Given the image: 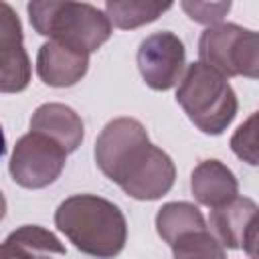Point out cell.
<instances>
[{"label":"cell","instance_id":"obj_9","mask_svg":"<svg viewBox=\"0 0 259 259\" xmlns=\"http://www.w3.org/2000/svg\"><path fill=\"white\" fill-rule=\"evenodd\" d=\"M89 67V55L59 45L55 40L45 42L38 49L36 73L42 83L51 87H71L79 83Z\"/></svg>","mask_w":259,"mask_h":259},{"label":"cell","instance_id":"obj_20","mask_svg":"<svg viewBox=\"0 0 259 259\" xmlns=\"http://www.w3.org/2000/svg\"><path fill=\"white\" fill-rule=\"evenodd\" d=\"M4 214H6V198H4V194L0 192V221L4 219Z\"/></svg>","mask_w":259,"mask_h":259},{"label":"cell","instance_id":"obj_4","mask_svg":"<svg viewBox=\"0 0 259 259\" xmlns=\"http://www.w3.org/2000/svg\"><path fill=\"white\" fill-rule=\"evenodd\" d=\"M176 101L188 119L208 136L223 134L235 119L239 107L229 81L200 61L186 67L176 89Z\"/></svg>","mask_w":259,"mask_h":259},{"label":"cell","instance_id":"obj_17","mask_svg":"<svg viewBox=\"0 0 259 259\" xmlns=\"http://www.w3.org/2000/svg\"><path fill=\"white\" fill-rule=\"evenodd\" d=\"M22 24L14 8L0 2V51L22 47Z\"/></svg>","mask_w":259,"mask_h":259},{"label":"cell","instance_id":"obj_15","mask_svg":"<svg viewBox=\"0 0 259 259\" xmlns=\"http://www.w3.org/2000/svg\"><path fill=\"white\" fill-rule=\"evenodd\" d=\"M174 259H227L223 245L210 235L208 229L190 231L178 237L172 245Z\"/></svg>","mask_w":259,"mask_h":259},{"label":"cell","instance_id":"obj_19","mask_svg":"<svg viewBox=\"0 0 259 259\" xmlns=\"http://www.w3.org/2000/svg\"><path fill=\"white\" fill-rule=\"evenodd\" d=\"M0 259H28V257L22 253V249L12 239L6 237V241L0 245Z\"/></svg>","mask_w":259,"mask_h":259},{"label":"cell","instance_id":"obj_11","mask_svg":"<svg viewBox=\"0 0 259 259\" xmlns=\"http://www.w3.org/2000/svg\"><path fill=\"white\" fill-rule=\"evenodd\" d=\"M190 190L202 206L219 208L239 196V182L223 162L204 160L192 170Z\"/></svg>","mask_w":259,"mask_h":259},{"label":"cell","instance_id":"obj_14","mask_svg":"<svg viewBox=\"0 0 259 259\" xmlns=\"http://www.w3.org/2000/svg\"><path fill=\"white\" fill-rule=\"evenodd\" d=\"M30 59L24 47L0 51V91L18 93L24 91L30 83Z\"/></svg>","mask_w":259,"mask_h":259},{"label":"cell","instance_id":"obj_7","mask_svg":"<svg viewBox=\"0 0 259 259\" xmlns=\"http://www.w3.org/2000/svg\"><path fill=\"white\" fill-rule=\"evenodd\" d=\"M184 57L186 53L182 40L174 32L162 30L140 42L136 59L146 85L156 91H168L182 77Z\"/></svg>","mask_w":259,"mask_h":259},{"label":"cell","instance_id":"obj_13","mask_svg":"<svg viewBox=\"0 0 259 259\" xmlns=\"http://www.w3.org/2000/svg\"><path fill=\"white\" fill-rule=\"evenodd\" d=\"M170 2H154V0H109L105 2V16L109 24L132 30L142 24L154 22L166 10H170Z\"/></svg>","mask_w":259,"mask_h":259},{"label":"cell","instance_id":"obj_5","mask_svg":"<svg viewBox=\"0 0 259 259\" xmlns=\"http://www.w3.org/2000/svg\"><path fill=\"white\" fill-rule=\"evenodd\" d=\"M200 63L227 77L259 75V38L257 32L239 24L223 22L208 26L198 40Z\"/></svg>","mask_w":259,"mask_h":259},{"label":"cell","instance_id":"obj_6","mask_svg":"<svg viewBox=\"0 0 259 259\" xmlns=\"http://www.w3.org/2000/svg\"><path fill=\"white\" fill-rule=\"evenodd\" d=\"M67 162V152L51 138L28 132L24 134L10 156V176L22 188H45L53 184Z\"/></svg>","mask_w":259,"mask_h":259},{"label":"cell","instance_id":"obj_10","mask_svg":"<svg viewBox=\"0 0 259 259\" xmlns=\"http://www.w3.org/2000/svg\"><path fill=\"white\" fill-rule=\"evenodd\" d=\"M30 132L51 138L67 154L75 152L85 136L83 121L77 111L63 103H42L36 107L30 119Z\"/></svg>","mask_w":259,"mask_h":259},{"label":"cell","instance_id":"obj_21","mask_svg":"<svg viewBox=\"0 0 259 259\" xmlns=\"http://www.w3.org/2000/svg\"><path fill=\"white\" fill-rule=\"evenodd\" d=\"M6 152V140H4V132H2V125H0V156H4Z\"/></svg>","mask_w":259,"mask_h":259},{"label":"cell","instance_id":"obj_8","mask_svg":"<svg viewBox=\"0 0 259 259\" xmlns=\"http://www.w3.org/2000/svg\"><path fill=\"white\" fill-rule=\"evenodd\" d=\"M210 229L214 239L227 249H245L257 257V204L247 196H237L231 202L212 208Z\"/></svg>","mask_w":259,"mask_h":259},{"label":"cell","instance_id":"obj_3","mask_svg":"<svg viewBox=\"0 0 259 259\" xmlns=\"http://www.w3.org/2000/svg\"><path fill=\"white\" fill-rule=\"evenodd\" d=\"M26 10L40 36L85 55L97 51L111 36L105 12L87 2H30Z\"/></svg>","mask_w":259,"mask_h":259},{"label":"cell","instance_id":"obj_1","mask_svg":"<svg viewBox=\"0 0 259 259\" xmlns=\"http://www.w3.org/2000/svg\"><path fill=\"white\" fill-rule=\"evenodd\" d=\"M99 170L136 200H158L176 178L172 158L150 144L146 127L134 117L109 121L95 140Z\"/></svg>","mask_w":259,"mask_h":259},{"label":"cell","instance_id":"obj_12","mask_svg":"<svg viewBox=\"0 0 259 259\" xmlns=\"http://www.w3.org/2000/svg\"><path fill=\"white\" fill-rule=\"evenodd\" d=\"M200 229H206L204 217L190 202H168L156 214V231L170 247L178 237Z\"/></svg>","mask_w":259,"mask_h":259},{"label":"cell","instance_id":"obj_2","mask_svg":"<svg viewBox=\"0 0 259 259\" xmlns=\"http://www.w3.org/2000/svg\"><path fill=\"white\" fill-rule=\"evenodd\" d=\"M55 225L81 253L97 259H113L125 247L123 212L95 194H75L63 200L55 212Z\"/></svg>","mask_w":259,"mask_h":259},{"label":"cell","instance_id":"obj_18","mask_svg":"<svg viewBox=\"0 0 259 259\" xmlns=\"http://www.w3.org/2000/svg\"><path fill=\"white\" fill-rule=\"evenodd\" d=\"M180 6L194 22L208 24V26L219 24L225 18V14L231 10L229 0L227 2H182Z\"/></svg>","mask_w":259,"mask_h":259},{"label":"cell","instance_id":"obj_16","mask_svg":"<svg viewBox=\"0 0 259 259\" xmlns=\"http://www.w3.org/2000/svg\"><path fill=\"white\" fill-rule=\"evenodd\" d=\"M231 150L247 164L257 166V113H251L231 138Z\"/></svg>","mask_w":259,"mask_h":259}]
</instances>
